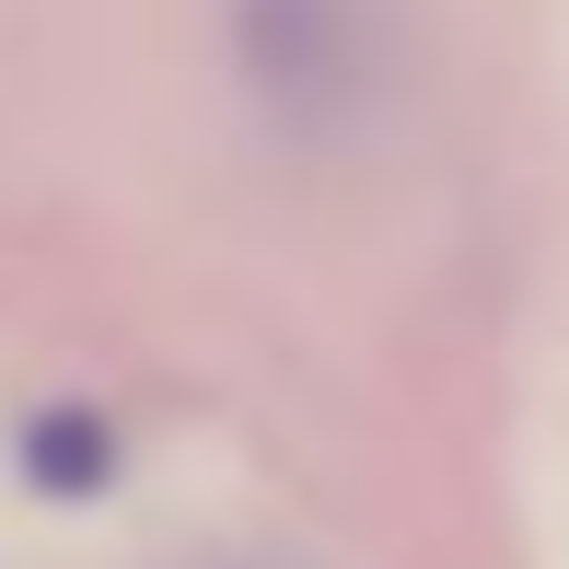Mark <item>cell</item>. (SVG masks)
I'll return each mask as SVG.
<instances>
[{
  "mask_svg": "<svg viewBox=\"0 0 569 569\" xmlns=\"http://www.w3.org/2000/svg\"><path fill=\"white\" fill-rule=\"evenodd\" d=\"M23 465H36L47 488H82V477H106V419H47Z\"/></svg>",
  "mask_w": 569,
  "mask_h": 569,
  "instance_id": "cell-1",
  "label": "cell"
}]
</instances>
